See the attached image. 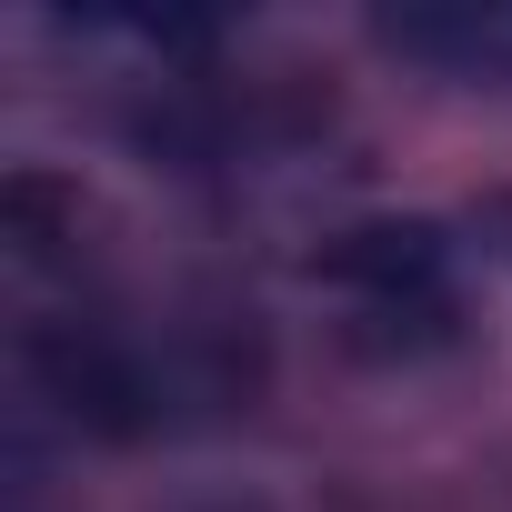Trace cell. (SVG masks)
<instances>
[{"label":"cell","instance_id":"cell-2","mask_svg":"<svg viewBox=\"0 0 512 512\" xmlns=\"http://www.w3.org/2000/svg\"><path fill=\"white\" fill-rule=\"evenodd\" d=\"M482 231H492V251L512 262V201H482Z\"/></svg>","mask_w":512,"mask_h":512},{"label":"cell","instance_id":"cell-1","mask_svg":"<svg viewBox=\"0 0 512 512\" xmlns=\"http://www.w3.org/2000/svg\"><path fill=\"white\" fill-rule=\"evenodd\" d=\"M382 41L452 71V81L512 91V0H412V11H382Z\"/></svg>","mask_w":512,"mask_h":512}]
</instances>
